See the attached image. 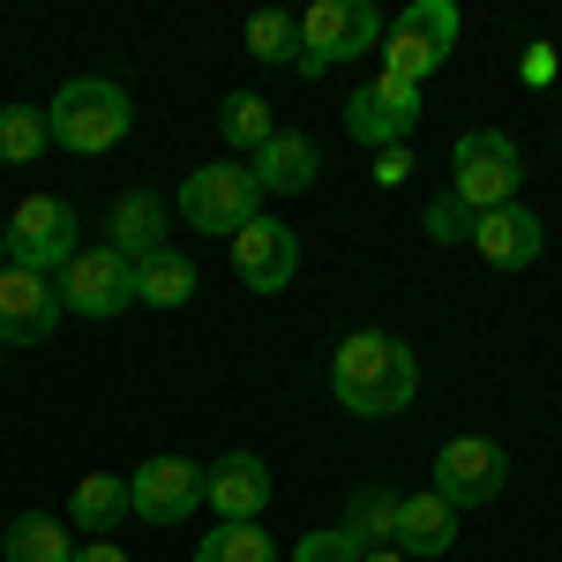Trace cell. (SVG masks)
I'll use <instances>...</instances> for the list:
<instances>
[{
    "mask_svg": "<svg viewBox=\"0 0 562 562\" xmlns=\"http://www.w3.org/2000/svg\"><path fill=\"white\" fill-rule=\"evenodd\" d=\"M330 397L360 420H390L420 397V360L390 330H352L346 346L330 352Z\"/></svg>",
    "mask_w": 562,
    "mask_h": 562,
    "instance_id": "1",
    "label": "cell"
},
{
    "mask_svg": "<svg viewBox=\"0 0 562 562\" xmlns=\"http://www.w3.org/2000/svg\"><path fill=\"white\" fill-rule=\"evenodd\" d=\"M45 128H53V143H60V150L98 158V150H113V143L135 128V105H128V90L113 83V76H76V83L53 90Z\"/></svg>",
    "mask_w": 562,
    "mask_h": 562,
    "instance_id": "2",
    "label": "cell"
},
{
    "mask_svg": "<svg viewBox=\"0 0 562 562\" xmlns=\"http://www.w3.org/2000/svg\"><path fill=\"white\" fill-rule=\"evenodd\" d=\"M518 143L495 128H465L450 143V195L465 203V211H503V203H518Z\"/></svg>",
    "mask_w": 562,
    "mask_h": 562,
    "instance_id": "3",
    "label": "cell"
},
{
    "mask_svg": "<svg viewBox=\"0 0 562 562\" xmlns=\"http://www.w3.org/2000/svg\"><path fill=\"white\" fill-rule=\"evenodd\" d=\"M76 248H83V225H76V203H60V195H23V203L8 211V262H15V270H38V278H60Z\"/></svg>",
    "mask_w": 562,
    "mask_h": 562,
    "instance_id": "4",
    "label": "cell"
},
{
    "mask_svg": "<svg viewBox=\"0 0 562 562\" xmlns=\"http://www.w3.org/2000/svg\"><path fill=\"white\" fill-rule=\"evenodd\" d=\"M458 45V8L450 0H413L397 23H383V76L397 83H428Z\"/></svg>",
    "mask_w": 562,
    "mask_h": 562,
    "instance_id": "5",
    "label": "cell"
},
{
    "mask_svg": "<svg viewBox=\"0 0 562 562\" xmlns=\"http://www.w3.org/2000/svg\"><path fill=\"white\" fill-rule=\"evenodd\" d=\"M262 203V188H256V173L240 166V158H225V166H195V173L180 180V217L195 225V233H240L248 217H262L256 211Z\"/></svg>",
    "mask_w": 562,
    "mask_h": 562,
    "instance_id": "6",
    "label": "cell"
},
{
    "mask_svg": "<svg viewBox=\"0 0 562 562\" xmlns=\"http://www.w3.org/2000/svg\"><path fill=\"white\" fill-rule=\"evenodd\" d=\"M420 128V83H397V76H368V83L346 98V135L368 143V150H405Z\"/></svg>",
    "mask_w": 562,
    "mask_h": 562,
    "instance_id": "7",
    "label": "cell"
},
{
    "mask_svg": "<svg viewBox=\"0 0 562 562\" xmlns=\"http://www.w3.org/2000/svg\"><path fill=\"white\" fill-rule=\"evenodd\" d=\"M53 285H60V307H68V315L105 323V315H121V307L135 301V262L121 256L113 240H105V248H76Z\"/></svg>",
    "mask_w": 562,
    "mask_h": 562,
    "instance_id": "8",
    "label": "cell"
},
{
    "mask_svg": "<svg viewBox=\"0 0 562 562\" xmlns=\"http://www.w3.org/2000/svg\"><path fill=\"white\" fill-rule=\"evenodd\" d=\"M503 487H510L503 442H487V435H450V442L435 450V495H442L450 510H480V503H495Z\"/></svg>",
    "mask_w": 562,
    "mask_h": 562,
    "instance_id": "9",
    "label": "cell"
},
{
    "mask_svg": "<svg viewBox=\"0 0 562 562\" xmlns=\"http://www.w3.org/2000/svg\"><path fill=\"white\" fill-rule=\"evenodd\" d=\"M368 45H383V15L368 0H315L301 15V53L323 60V76H330V60H360Z\"/></svg>",
    "mask_w": 562,
    "mask_h": 562,
    "instance_id": "10",
    "label": "cell"
},
{
    "mask_svg": "<svg viewBox=\"0 0 562 562\" xmlns=\"http://www.w3.org/2000/svg\"><path fill=\"white\" fill-rule=\"evenodd\" d=\"M233 270H240L248 293H285V285L301 278V240H293V225L248 217V225L233 233Z\"/></svg>",
    "mask_w": 562,
    "mask_h": 562,
    "instance_id": "11",
    "label": "cell"
},
{
    "mask_svg": "<svg viewBox=\"0 0 562 562\" xmlns=\"http://www.w3.org/2000/svg\"><path fill=\"white\" fill-rule=\"evenodd\" d=\"M53 323H60V285L0 262V346H45Z\"/></svg>",
    "mask_w": 562,
    "mask_h": 562,
    "instance_id": "12",
    "label": "cell"
},
{
    "mask_svg": "<svg viewBox=\"0 0 562 562\" xmlns=\"http://www.w3.org/2000/svg\"><path fill=\"white\" fill-rule=\"evenodd\" d=\"M195 503H203V465H188V458H150V465L128 473V510L135 518L180 525Z\"/></svg>",
    "mask_w": 562,
    "mask_h": 562,
    "instance_id": "13",
    "label": "cell"
},
{
    "mask_svg": "<svg viewBox=\"0 0 562 562\" xmlns=\"http://www.w3.org/2000/svg\"><path fill=\"white\" fill-rule=\"evenodd\" d=\"M203 503H211L225 525H256L262 510H270V465L248 458V450L217 458L211 473H203Z\"/></svg>",
    "mask_w": 562,
    "mask_h": 562,
    "instance_id": "14",
    "label": "cell"
},
{
    "mask_svg": "<svg viewBox=\"0 0 562 562\" xmlns=\"http://www.w3.org/2000/svg\"><path fill=\"white\" fill-rule=\"evenodd\" d=\"M473 248H480V262H495V270H525V262H540V248H548V233H540V211H525V203L480 211Z\"/></svg>",
    "mask_w": 562,
    "mask_h": 562,
    "instance_id": "15",
    "label": "cell"
},
{
    "mask_svg": "<svg viewBox=\"0 0 562 562\" xmlns=\"http://www.w3.org/2000/svg\"><path fill=\"white\" fill-rule=\"evenodd\" d=\"M450 540H458V510L435 495V487H420V495H397V555L428 562V555H450Z\"/></svg>",
    "mask_w": 562,
    "mask_h": 562,
    "instance_id": "16",
    "label": "cell"
},
{
    "mask_svg": "<svg viewBox=\"0 0 562 562\" xmlns=\"http://www.w3.org/2000/svg\"><path fill=\"white\" fill-rule=\"evenodd\" d=\"M248 173H256L262 195H307V188H315V173H323V158H315V143H307V135H285V128H278L256 150V166H248Z\"/></svg>",
    "mask_w": 562,
    "mask_h": 562,
    "instance_id": "17",
    "label": "cell"
},
{
    "mask_svg": "<svg viewBox=\"0 0 562 562\" xmlns=\"http://www.w3.org/2000/svg\"><path fill=\"white\" fill-rule=\"evenodd\" d=\"M105 225H113V248H121V256H150V248H166V195H150V188H128V195H121V203H113V217H105Z\"/></svg>",
    "mask_w": 562,
    "mask_h": 562,
    "instance_id": "18",
    "label": "cell"
},
{
    "mask_svg": "<svg viewBox=\"0 0 562 562\" xmlns=\"http://www.w3.org/2000/svg\"><path fill=\"white\" fill-rule=\"evenodd\" d=\"M135 301H143V307L195 301V262L180 256L173 240H166V248H150V256H135Z\"/></svg>",
    "mask_w": 562,
    "mask_h": 562,
    "instance_id": "19",
    "label": "cell"
},
{
    "mask_svg": "<svg viewBox=\"0 0 562 562\" xmlns=\"http://www.w3.org/2000/svg\"><path fill=\"white\" fill-rule=\"evenodd\" d=\"M121 518H128V480L121 473H83L76 480V495H68V525H76V532L105 540Z\"/></svg>",
    "mask_w": 562,
    "mask_h": 562,
    "instance_id": "20",
    "label": "cell"
},
{
    "mask_svg": "<svg viewBox=\"0 0 562 562\" xmlns=\"http://www.w3.org/2000/svg\"><path fill=\"white\" fill-rule=\"evenodd\" d=\"M346 532L360 540V548H390V540H397V487L360 480V487L346 495Z\"/></svg>",
    "mask_w": 562,
    "mask_h": 562,
    "instance_id": "21",
    "label": "cell"
},
{
    "mask_svg": "<svg viewBox=\"0 0 562 562\" xmlns=\"http://www.w3.org/2000/svg\"><path fill=\"white\" fill-rule=\"evenodd\" d=\"M0 555H8V562H68V555H76V540L60 532V518L23 510V518L0 532Z\"/></svg>",
    "mask_w": 562,
    "mask_h": 562,
    "instance_id": "22",
    "label": "cell"
},
{
    "mask_svg": "<svg viewBox=\"0 0 562 562\" xmlns=\"http://www.w3.org/2000/svg\"><path fill=\"white\" fill-rule=\"evenodd\" d=\"M248 53L270 60V68H301V15H285V8H256V15H248Z\"/></svg>",
    "mask_w": 562,
    "mask_h": 562,
    "instance_id": "23",
    "label": "cell"
},
{
    "mask_svg": "<svg viewBox=\"0 0 562 562\" xmlns=\"http://www.w3.org/2000/svg\"><path fill=\"white\" fill-rule=\"evenodd\" d=\"M45 143H53L45 105H0V166H31L45 158Z\"/></svg>",
    "mask_w": 562,
    "mask_h": 562,
    "instance_id": "24",
    "label": "cell"
},
{
    "mask_svg": "<svg viewBox=\"0 0 562 562\" xmlns=\"http://www.w3.org/2000/svg\"><path fill=\"white\" fill-rule=\"evenodd\" d=\"M217 135H225L233 150H248V158H256L278 128H270V105H262L256 90H233V98H225V113H217Z\"/></svg>",
    "mask_w": 562,
    "mask_h": 562,
    "instance_id": "25",
    "label": "cell"
},
{
    "mask_svg": "<svg viewBox=\"0 0 562 562\" xmlns=\"http://www.w3.org/2000/svg\"><path fill=\"white\" fill-rule=\"evenodd\" d=\"M195 562H278V540L262 525H217Z\"/></svg>",
    "mask_w": 562,
    "mask_h": 562,
    "instance_id": "26",
    "label": "cell"
},
{
    "mask_svg": "<svg viewBox=\"0 0 562 562\" xmlns=\"http://www.w3.org/2000/svg\"><path fill=\"white\" fill-rule=\"evenodd\" d=\"M473 225H480V211H465L450 188L428 203V240H473Z\"/></svg>",
    "mask_w": 562,
    "mask_h": 562,
    "instance_id": "27",
    "label": "cell"
},
{
    "mask_svg": "<svg viewBox=\"0 0 562 562\" xmlns=\"http://www.w3.org/2000/svg\"><path fill=\"white\" fill-rule=\"evenodd\" d=\"M360 555H368V548L352 540L346 525H330V532H307L301 548H293V562H360Z\"/></svg>",
    "mask_w": 562,
    "mask_h": 562,
    "instance_id": "28",
    "label": "cell"
},
{
    "mask_svg": "<svg viewBox=\"0 0 562 562\" xmlns=\"http://www.w3.org/2000/svg\"><path fill=\"white\" fill-rule=\"evenodd\" d=\"M413 180V150H375V188H405Z\"/></svg>",
    "mask_w": 562,
    "mask_h": 562,
    "instance_id": "29",
    "label": "cell"
},
{
    "mask_svg": "<svg viewBox=\"0 0 562 562\" xmlns=\"http://www.w3.org/2000/svg\"><path fill=\"white\" fill-rule=\"evenodd\" d=\"M525 83H555V45H525Z\"/></svg>",
    "mask_w": 562,
    "mask_h": 562,
    "instance_id": "30",
    "label": "cell"
},
{
    "mask_svg": "<svg viewBox=\"0 0 562 562\" xmlns=\"http://www.w3.org/2000/svg\"><path fill=\"white\" fill-rule=\"evenodd\" d=\"M68 562H128V548H121V540H83Z\"/></svg>",
    "mask_w": 562,
    "mask_h": 562,
    "instance_id": "31",
    "label": "cell"
},
{
    "mask_svg": "<svg viewBox=\"0 0 562 562\" xmlns=\"http://www.w3.org/2000/svg\"><path fill=\"white\" fill-rule=\"evenodd\" d=\"M360 562H413V555H397V548H368Z\"/></svg>",
    "mask_w": 562,
    "mask_h": 562,
    "instance_id": "32",
    "label": "cell"
},
{
    "mask_svg": "<svg viewBox=\"0 0 562 562\" xmlns=\"http://www.w3.org/2000/svg\"><path fill=\"white\" fill-rule=\"evenodd\" d=\"M0 262H8V225H0Z\"/></svg>",
    "mask_w": 562,
    "mask_h": 562,
    "instance_id": "33",
    "label": "cell"
},
{
    "mask_svg": "<svg viewBox=\"0 0 562 562\" xmlns=\"http://www.w3.org/2000/svg\"><path fill=\"white\" fill-rule=\"evenodd\" d=\"M0 352H8V346H0Z\"/></svg>",
    "mask_w": 562,
    "mask_h": 562,
    "instance_id": "34",
    "label": "cell"
}]
</instances>
